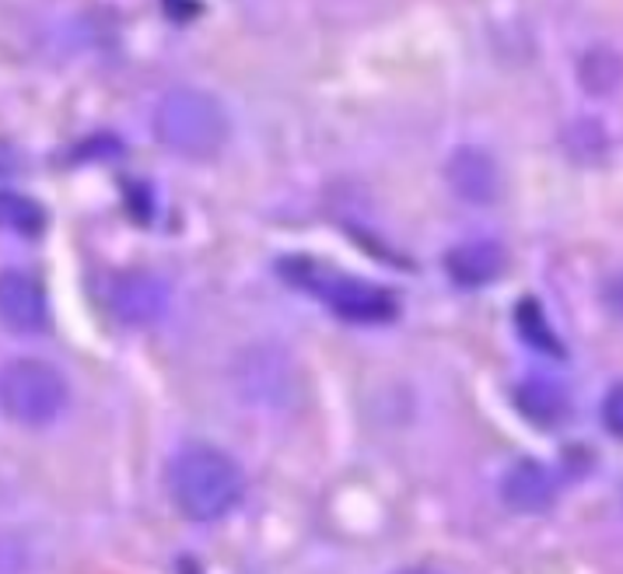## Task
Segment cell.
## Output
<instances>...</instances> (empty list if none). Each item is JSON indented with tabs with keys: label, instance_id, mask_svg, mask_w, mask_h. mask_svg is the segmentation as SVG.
Returning <instances> with one entry per match:
<instances>
[{
	"label": "cell",
	"instance_id": "6da1fadb",
	"mask_svg": "<svg viewBox=\"0 0 623 574\" xmlns=\"http://www.w3.org/2000/svg\"><path fill=\"white\" fill-rule=\"evenodd\" d=\"M243 469L218 445L189 442L169 463V497L194 522L225 518L243 501Z\"/></svg>",
	"mask_w": 623,
	"mask_h": 574
},
{
	"label": "cell",
	"instance_id": "7a4b0ae2",
	"mask_svg": "<svg viewBox=\"0 0 623 574\" xmlns=\"http://www.w3.org/2000/svg\"><path fill=\"white\" fill-rule=\"evenodd\" d=\"M280 277L287 284L301 287V291L316 295L333 316H340L344 323H393L399 316V301L389 287H378L372 280L350 277L337 267H326V263L312 256H284L280 259Z\"/></svg>",
	"mask_w": 623,
	"mask_h": 574
},
{
	"label": "cell",
	"instance_id": "3957f363",
	"mask_svg": "<svg viewBox=\"0 0 623 574\" xmlns=\"http://www.w3.org/2000/svg\"><path fill=\"white\" fill-rule=\"evenodd\" d=\"M155 137L182 158H214L225 151L231 137V119L210 91L172 88L155 106Z\"/></svg>",
	"mask_w": 623,
	"mask_h": 574
},
{
	"label": "cell",
	"instance_id": "277c9868",
	"mask_svg": "<svg viewBox=\"0 0 623 574\" xmlns=\"http://www.w3.org/2000/svg\"><path fill=\"white\" fill-rule=\"evenodd\" d=\"M70 403V386L50 362L11 357L0 365V414L21 427L53 424Z\"/></svg>",
	"mask_w": 623,
	"mask_h": 574
},
{
	"label": "cell",
	"instance_id": "5b68a950",
	"mask_svg": "<svg viewBox=\"0 0 623 574\" xmlns=\"http://www.w3.org/2000/svg\"><path fill=\"white\" fill-rule=\"evenodd\" d=\"M109 308L116 313L119 323L148 326L169 308V284L148 270L119 274L109 287Z\"/></svg>",
	"mask_w": 623,
	"mask_h": 574
},
{
	"label": "cell",
	"instance_id": "8992f818",
	"mask_svg": "<svg viewBox=\"0 0 623 574\" xmlns=\"http://www.w3.org/2000/svg\"><path fill=\"white\" fill-rule=\"evenodd\" d=\"M445 179L452 186V194L466 204H494L501 194L497 161L484 148H473V144H463V148H455L448 155Z\"/></svg>",
	"mask_w": 623,
	"mask_h": 574
},
{
	"label": "cell",
	"instance_id": "52a82bcc",
	"mask_svg": "<svg viewBox=\"0 0 623 574\" xmlns=\"http://www.w3.org/2000/svg\"><path fill=\"white\" fill-rule=\"evenodd\" d=\"M0 323L14 333H39L50 323L46 291L32 274L26 270L0 274Z\"/></svg>",
	"mask_w": 623,
	"mask_h": 574
},
{
	"label": "cell",
	"instance_id": "ba28073f",
	"mask_svg": "<svg viewBox=\"0 0 623 574\" xmlns=\"http://www.w3.org/2000/svg\"><path fill=\"white\" fill-rule=\"evenodd\" d=\"M505 246L497 238H469L445 253V270L459 287H484L505 274Z\"/></svg>",
	"mask_w": 623,
	"mask_h": 574
},
{
	"label": "cell",
	"instance_id": "9c48e42d",
	"mask_svg": "<svg viewBox=\"0 0 623 574\" xmlns=\"http://www.w3.org/2000/svg\"><path fill=\"white\" fill-rule=\"evenodd\" d=\"M501 501L518 515L546 512L554 505V476L536 459H518L501 481Z\"/></svg>",
	"mask_w": 623,
	"mask_h": 574
},
{
	"label": "cell",
	"instance_id": "30bf717a",
	"mask_svg": "<svg viewBox=\"0 0 623 574\" xmlns=\"http://www.w3.org/2000/svg\"><path fill=\"white\" fill-rule=\"evenodd\" d=\"M518 410L530 417L536 427H557L571 414V393L564 382L550 378V375H530L518 386Z\"/></svg>",
	"mask_w": 623,
	"mask_h": 574
},
{
	"label": "cell",
	"instance_id": "8fae6325",
	"mask_svg": "<svg viewBox=\"0 0 623 574\" xmlns=\"http://www.w3.org/2000/svg\"><path fill=\"white\" fill-rule=\"evenodd\" d=\"M515 326H518V337L525 347H533L540 354H550V357H567L561 337L554 333V326H550L543 305L536 298H522L518 308H515Z\"/></svg>",
	"mask_w": 623,
	"mask_h": 574
},
{
	"label": "cell",
	"instance_id": "7c38bea8",
	"mask_svg": "<svg viewBox=\"0 0 623 574\" xmlns=\"http://www.w3.org/2000/svg\"><path fill=\"white\" fill-rule=\"evenodd\" d=\"M50 214L46 207L26 194H14V189H0V228H8L21 238H39L46 231Z\"/></svg>",
	"mask_w": 623,
	"mask_h": 574
},
{
	"label": "cell",
	"instance_id": "4fadbf2b",
	"mask_svg": "<svg viewBox=\"0 0 623 574\" xmlns=\"http://www.w3.org/2000/svg\"><path fill=\"white\" fill-rule=\"evenodd\" d=\"M582 85L592 95H613L620 85V57L606 46H595V50L582 60Z\"/></svg>",
	"mask_w": 623,
	"mask_h": 574
},
{
	"label": "cell",
	"instance_id": "5bb4252c",
	"mask_svg": "<svg viewBox=\"0 0 623 574\" xmlns=\"http://www.w3.org/2000/svg\"><path fill=\"white\" fill-rule=\"evenodd\" d=\"M603 420L610 427V435L620 438V386H613L610 396H606V403H603Z\"/></svg>",
	"mask_w": 623,
	"mask_h": 574
},
{
	"label": "cell",
	"instance_id": "9a60e30c",
	"mask_svg": "<svg viewBox=\"0 0 623 574\" xmlns=\"http://www.w3.org/2000/svg\"><path fill=\"white\" fill-rule=\"evenodd\" d=\"M403 574H438V571H427V567H414V571H403Z\"/></svg>",
	"mask_w": 623,
	"mask_h": 574
}]
</instances>
